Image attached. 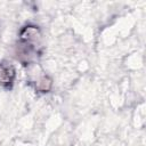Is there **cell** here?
Wrapping results in <instances>:
<instances>
[{"instance_id": "1", "label": "cell", "mask_w": 146, "mask_h": 146, "mask_svg": "<svg viewBox=\"0 0 146 146\" xmlns=\"http://www.w3.org/2000/svg\"><path fill=\"white\" fill-rule=\"evenodd\" d=\"M15 78V70L13 65L8 63H1L0 64V83L2 86H10L13 83V80Z\"/></svg>"}]
</instances>
